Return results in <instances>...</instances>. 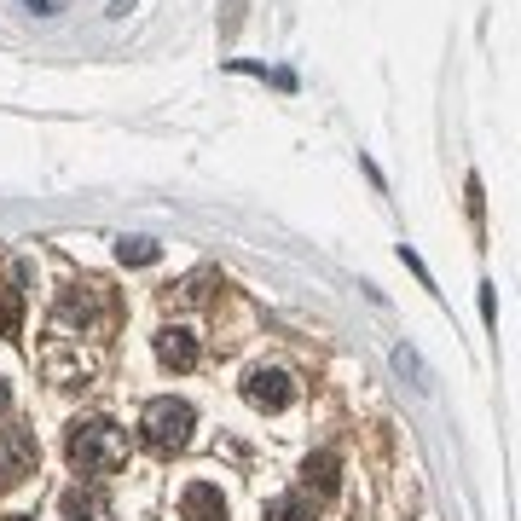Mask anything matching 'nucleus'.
<instances>
[{
    "label": "nucleus",
    "mask_w": 521,
    "mask_h": 521,
    "mask_svg": "<svg viewBox=\"0 0 521 521\" xmlns=\"http://www.w3.org/2000/svg\"><path fill=\"white\" fill-rule=\"evenodd\" d=\"M192 429H197V412L186 400H174V394L151 400V406L139 412V440H145L151 452H163V458H174V452L192 440Z\"/></svg>",
    "instance_id": "obj_2"
},
{
    "label": "nucleus",
    "mask_w": 521,
    "mask_h": 521,
    "mask_svg": "<svg viewBox=\"0 0 521 521\" xmlns=\"http://www.w3.org/2000/svg\"><path fill=\"white\" fill-rule=\"evenodd\" d=\"M6 406H12V388H6V377H0V417H6Z\"/></svg>",
    "instance_id": "obj_13"
},
{
    "label": "nucleus",
    "mask_w": 521,
    "mask_h": 521,
    "mask_svg": "<svg viewBox=\"0 0 521 521\" xmlns=\"http://www.w3.org/2000/svg\"><path fill=\"white\" fill-rule=\"evenodd\" d=\"M302 481H307V487H319V493H336V487H342V464H336V452H307Z\"/></svg>",
    "instance_id": "obj_9"
},
{
    "label": "nucleus",
    "mask_w": 521,
    "mask_h": 521,
    "mask_svg": "<svg viewBox=\"0 0 521 521\" xmlns=\"http://www.w3.org/2000/svg\"><path fill=\"white\" fill-rule=\"evenodd\" d=\"M58 510H64V521H105L110 516V504L93 487H70V493L58 498Z\"/></svg>",
    "instance_id": "obj_8"
},
{
    "label": "nucleus",
    "mask_w": 521,
    "mask_h": 521,
    "mask_svg": "<svg viewBox=\"0 0 521 521\" xmlns=\"http://www.w3.org/2000/svg\"><path fill=\"white\" fill-rule=\"evenodd\" d=\"M116 261H122V267H151V261H163V249L151 244V238H122V244H116Z\"/></svg>",
    "instance_id": "obj_11"
},
{
    "label": "nucleus",
    "mask_w": 521,
    "mask_h": 521,
    "mask_svg": "<svg viewBox=\"0 0 521 521\" xmlns=\"http://www.w3.org/2000/svg\"><path fill=\"white\" fill-rule=\"evenodd\" d=\"M180 516L186 521H226V498H220V487L192 481V487L180 493Z\"/></svg>",
    "instance_id": "obj_7"
},
{
    "label": "nucleus",
    "mask_w": 521,
    "mask_h": 521,
    "mask_svg": "<svg viewBox=\"0 0 521 521\" xmlns=\"http://www.w3.org/2000/svg\"><path fill=\"white\" fill-rule=\"evenodd\" d=\"M157 359H163L168 371H192L197 365V336L186 325H163L157 330Z\"/></svg>",
    "instance_id": "obj_5"
},
{
    "label": "nucleus",
    "mask_w": 521,
    "mask_h": 521,
    "mask_svg": "<svg viewBox=\"0 0 521 521\" xmlns=\"http://www.w3.org/2000/svg\"><path fill=\"white\" fill-rule=\"evenodd\" d=\"M394 365H400V371H406L417 388H429V371H423V359H417L412 348H394Z\"/></svg>",
    "instance_id": "obj_12"
},
{
    "label": "nucleus",
    "mask_w": 521,
    "mask_h": 521,
    "mask_svg": "<svg viewBox=\"0 0 521 521\" xmlns=\"http://www.w3.org/2000/svg\"><path fill=\"white\" fill-rule=\"evenodd\" d=\"M64 452H70V469L82 481H105V475H116V469L128 464V435L110 417H76Z\"/></svg>",
    "instance_id": "obj_1"
},
{
    "label": "nucleus",
    "mask_w": 521,
    "mask_h": 521,
    "mask_svg": "<svg viewBox=\"0 0 521 521\" xmlns=\"http://www.w3.org/2000/svg\"><path fill=\"white\" fill-rule=\"evenodd\" d=\"M41 464V446L29 429H0V487H24Z\"/></svg>",
    "instance_id": "obj_3"
},
{
    "label": "nucleus",
    "mask_w": 521,
    "mask_h": 521,
    "mask_svg": "<svg viewBox=\"0 0 521 521\" xmlns=\"http://www.w3.org/2000/svg\"><path fill=\"white\" fill-rule=\"evenodd\" d=\"M244 400L255 412H284V406L296 400V383H290V371H278V365H255L244 377Z\"/></svg>",
    "instance_id": "obj_4"
},
{
    "label": "nucleus",
    "mask_w": 521,
    "mask_h": 521,
    "mask_svg": "<svg viewBox=\"0 0 521 521\" xmlns=\"http://www.w3.org/2000/svg\"><path fill=\"white\" fill-rule=\"evenodd\" d=\"M261 521H319V510H313L307 493H278V498H267V516Z\"/></svg>",
    "instance_id": "obj_10"
},
{
    "label": "nucleus",
    "mask_w": 521,
    "mask_h": 521,
    "mask_svg": "<svg viewBox=\"0 0 521 521\" xmlns=\"http://www.w3.org/2000/svg\"><path fill=\"white\" fill-rule=\"evenodd\" d=\"M58 319L64 325H93L99 319V284H64V296H58Z\"/></svg>",
    "instance_id": "obj_6"
}]
</instances>
